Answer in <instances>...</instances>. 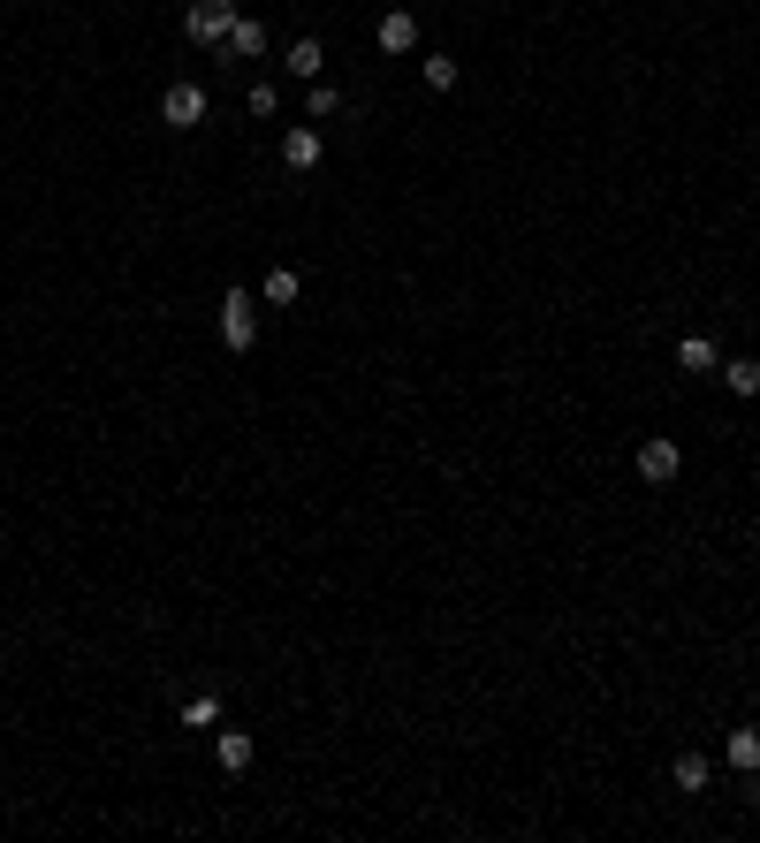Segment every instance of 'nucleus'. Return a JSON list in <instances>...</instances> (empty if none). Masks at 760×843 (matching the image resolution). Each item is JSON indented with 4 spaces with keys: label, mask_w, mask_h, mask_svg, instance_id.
<instances>
[{
    "label": "nucleus",
    "mask_w": 760,
    "mask_h": 843,
    "mask_svg": "<svg viewBox=\"0 0 760 843\" xmlns=\"http://www.w3.org/2000/svg\"><path fill=\"white\" fill-rule=\"evenodd\" d=\"M236 16H244L236 0H191V8H183V31H191L198 46H228V31H236Z\"/></svg>",
    "instance_id": "f257e3e1"
},
{
    "label": "nucleus",
    "mask_w": 760,
    "mask_h": 843,
    "mask_svg": "<svg viewBox=\"0 0 760 843\" xmlns=\"http://www.w3.org/2000/svg\"><path fill=\"white\" fill-rule=\"evenodd\" d=\"M221 335H228V350H252V342H259V296L252 290L221 296Z\"/></svg>",
    "instance_id": "f03ea898"
},
{
    "label": "nucleus",
    "mask_w": 760,
    "mask_h": 843,
    "mask_svg": "<svg viewBox=\"0 0 760 843\" xmlns=\"http://www.w3.org/2000/svg\"><path fill=\"white\" fill-rule=\"evenodd\" d=\"M206 115H213V107H206V91H198V85H168V91H160V122H168V129H198Z\"/></svg>",
    "instance_id": "7ed1b4c3"
},
{
    "label": "nucleus",
    "mask_w": 760,
    "mask_h": 843,
    "mask_svg": "<svg viewBox=\"0 0 760 843\" xmlns=\"http://www.w3.org/2000/svg\"><path fill=\"white\" fill-rule=\"evenodd\" d=\"M676 471H684V449L676 441H639V479L646 487H670Z\"/></svg>",
    "instance_id": "20e7f679"
},
{
    "label": "nucleus",
    "mask_w": 760,
    "mask_h": 843,
    "mask_svg": "<svg viewBox=\"0 0 760 843\" xmlns=\"http://www.w3.org/2000/svg\"><path fill=\"white\" fill-rule=\"evenodd\" d=\"M282 168H296V175L320 168V129H312V122H296L290 137H282Z\"/></svg>",
    "instance_id": "39448f33"
},
{
    "label": "nucleus",
    "mask_w": 760,
    "mask_h": 843,
    "mask_svg": "<svg viewBox=\"0 0 760 843\" xmlns=\"http://www.w3.org/2000/svg\"><path fill=\"white\" fill-rule=\"evenodd\" d=\"M411 46H419V16L411 8H388L380 16V53H411Z\"/></svg>",
    "instance_id": "423d86ee"
},
{
    "label": "nucleus",
    "mask_w": 760,
    "mask_h": 843,
    "mask_svg": "<svg viewBox=\"0 0 760 843\" xmlns=\"http://www.w3.org/2000/svg\"><path fill=\"white\" fill-rule=\"evenodd\" d=\"M213 753H221V767H228V775H244V767L259 759V737H252V729H221V745H213Z\"/></svg>",
    "instance_id": "0eeeda50"
},
{
    "label": "nucleus",
    "mask_w": 760,
    "mask_h": 843,
    "mask_svg": "<svg viewBox=\"0 0 760 843\" xmlns=\"http://www.w3.org/2000/svg\"><path fill=\"white\" fill-rule=\"evenodd\" d=\"M722 759H730L738 775H753L760 767V729H730V737H722Z\"/></svg>",
    "instance_id": "6e6552de"
},
{
    "label": "nucleus",
    "mask_w": 760,
    "mask_h": 843,
    "mask_svg": "<svg viewBox=\"0 0 760 843\" xmlns=\"http://www.w3.org/2000/svg\"><path fill=\"white\" fill-rule=\"evenodd\" d=\"M715 373H722V388H730L738 403H746V395H760V357H730V365H715Z\"/></svg>",
    "instance_id": "1a4fd4ad"
},
{
    "label": "nucleus",
    "mask_w": 760,
    "mask_h": 843,
    "mask_svg": "<svg viewBox=\"0 0 760 843\" xmlns=\"http://www.w3.org/2000/svg\"><path fill=\"white\" fill-rule=\"evenodd\" d=\"M282 69H290V77H304V85H312V77L328 69V53H320V39H296L290 53H282Z\"/></svg>",
    "instance_id": "9d476101"
},
{
    "label": "nucleus",
    "mask_w": 760,
    "mask_h": 843,
    "mask_svg": "<svg viewBox=\"0 0 760 843\" xmlns=\"http://www.w3.org/2000/svg\"><path fill=\"white\" fill-rule=\"evenodd\" d=\"M676 365H684V373H715L722 357H715V342H708V335H684V342H676Z\"/></svg>",
    "instance_id": "9b49d317"
},
{
    "label": "nucleus",
    "mask_w": 760,
    "mask_h": 843,
    "mask_svg": "<svg viewBox=\"0 0 760 843\" xmlns=\"http://www.w3.org/2000/svg\"><path fill=\"white\" fill-rule=\"evenodd\" d=\"M670 783H676V791H708V753H676Z\"/></svg>",
    "instance_id": "f8f14e48"
},
{
    "label": "nucleus",
    "mask_w": 760,
    "mask_h": 843,
    "mask_svg": "<svg viewBox=\"0 0 760 843\" xmlns=\"http://www.w3.org/2000/svg\"><path fill=\"white\" fill-rule=\"evenodd\" d=\"M228 53H266V23H252V16H236V31H228Z\"/></svg>",
    "instance_id": "ddd939ff"
},
{
    "label": "nucleus",
    "mask_w": 760,
    "mask_h": 843,
    "mask_svg": "<svg viewBox=\"0 0 760 843\" xmlns=\"http://www.w3.org/2000/svg\"><path fill=\"white\" fill-rule=\"evenodd\" d=\"M419 77H426V91H457V61H449V53H426Z\"/></svg>",
    "instance_id": "4468645a"
},
{
    "label": "nucleus",
    "mask_w": 760,
    "mask_h": 843,
    "mask_svg": "<svg viewBox=\"0 0 760 843\" xmlns=\"http://www.w3.org/2000/svg\"><path fill=\"white\" fill-rule=\"evenodd\" d=\"M304 107H312V122H328V115H342V91L328 85V77H312V91H304Z\"/></svg>",
    "instance_id": "2eb2a0df"
},
{
    "label": "nucleus",
    "mask_w": 760,
    "mask_h": 843,
    "mask_svg": "<svg viewBox=\"0 0 760 843\" xmlns=\"http://www.w3.org/2000/svg\"><path fill=\"white\" fill-rule=\"evenodd\" d=\"M213 722H221V699H213V692L183 699V729H213Z\"/></svg>",
    "instance_id": "dca6fc26"
},
{
    "label": "nucleus",
    "mask_w": 760,
    "mask_h": 843,
    "mask_svg": "<svg viewBox=\"0 0 760 843\" xmlns=\"http://www.w3.org/2000/svg\"><path fill=\"white\" fill-rule=\"evenodd\" d=\"M296 290H304V282H296L290 266H274V274H266V304H296Z\"/></svg>",
    "instance_id": "f3484780"
},
{
    "label": "nucleus",
    "mask_w": 760,
    "mask_h": 843,
    "mask_svg": "<svg viewBox=\"0 0 760 843\" xmlns=\"http://www.w3.org/2000/svg\"><path fill=\"white\" fill-rule=\"evenodd\" d=\"M244 107H252V115H274V107H282V91H274V85H252V91H244Z\"/></svg>",
    "instance_id": "a211bd4d"
}]
</instances>
